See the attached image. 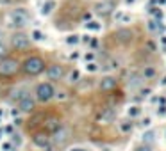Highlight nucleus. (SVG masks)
<instances>
[{
	"label": "nucleus",
	"instance_id": "nucleus-23",
	"mask_svg": "<svg viewBox=\"0 0 166 151\" xmlns=\"http://www.w3.org/2000/svg\"><path fill=\"white\" fill-rule=\"evenodd\" d=\"M79 80V73L77 71H72L70 73V82H77Z\"/></svg>",
	"mask_w": 166,
	"mask_h": 151
},
{
	"label": "nucleus",
	"instance_id": "nucleus-17",
	"mask_svg": "<svg viewBox=\"0 0 166 151\" xmlns=\"http://www.w3.org/2000/svg\"><path fill=\"white\" fill-rule=\"evenodd\" d=\"M132 128H134V125H132L129 119H125V121H122V123H120V132H123V133H131V132H132Z\"/></svg>",
	"mask_w": 166,
	"mask_h": 151
},
{
	"label": "nucleus",
	"instance_id": "nucleus-18",
	"mask_svg": "<svg viewBox=\"0 0 166 151\" xmlns=\"http://www.w3.org/2000/svg\"><path fill=\"white\" fill-rule=\"evenodd\" d=\"M131 20H132V16H131L129 12H116V21H120V23H122V21H123V23H129Z\"/></svg>",
	"mask_w": 166,
	"mask_h": 151
},
{
	"label": "nucleus",
	"instance_id": "nucleus-15",
	"mask_svg": "<svg viewBox=\"0 0 166 151\" xmlns=\"http://www.w3.org/2000/svg\"><path fill=\"white\" fill-rule=\"evenodd\" d=\"M156 75H157V69H156V66H145L143 68V73H141V77L145 78V80H152V78H156Z\"/></svg>",
	"mask_w": 166,
	"mask_h": 151
},
{
	"label": "nucleus",
	"instance_id": "nucleus-26",
	"mask_svg": "<svg viewBox=\"0 0 166 151\" xmlns=\"http://www.w3.org/2000/svg\"><path fill=\"white\" fill-rule=\"evenodd\" d=\"M88 69H89V71H97V64L89 62V64H88Z\"/></svg>",
	"mask_w": 166,
	"mask_h": 151
},
{
	"label": "nucleus",
	"instance_id": "nucleus-10",
	"mask_svg": "<svg viewBox=\"0 0 166 151\" xmlns=\"http://www.w3.org/2000/svg\"><path fill=\"white\" fill-rule=\"evenodd\" d=\"M32 142L38 148H48L50 142H52V137H48V133H45V132H39V133H34Z\"/></svg>",
	"mask_w": 166,
	"mask_h": 151
},
{
	"label": "nucleus",
	"instance_id": "nucleus-11",
	"mask_svg": "<svg viewBox=\"0 0 166 151\" xmlns=\"http://www.w3.org/2000/svg\"><path fill=\"white\" fill-rule=\"evenodd\" d=\"M116 85H118V82H116L114 77H104V78L100 80V91H104V93H111V91H114Z\"/></svg>",
	"mask_w": 166,
	"mask_h": 151
},
{
	"label": "nucleus",
	"instance_id": "nucleus-8",
	"mask_svg": "<svg viewBox=\"0 0 166 151\" xmlns=\"http://www.w3.org/2000/svg\"><path fill=\"white\" fill-rule=\"evenodd\" d=\"M34 107H36V100L30 98V96H27V94H23V96L18 100V109H20V112H23V114L32 112Z\"/></svg>",
	"mask_w": 166,
	"mask_h": 151
},
{
	"label": "nucleus",
	"instance_id": "nucleus-21",
	"mask_svg": "<svg viewBox=\"0 0 166 151\" xmlns=\"http://www.w3.org/2000/svg\"><path fill=\"white\" fill-rule=\"evenodd\" d=\"M52 9H54V2H52V0H48V2H45V4H43V11H41V12H43V14H48Z\"/></svg>",
	"mask_w": 166,
	"mask_h": 151
},
{
	"label": "nucleus",
	"instance_id": "nucleus-5",
	"mask_svg": "<svg viewBox=\"0 0 166 151\" xmlns=\"http://www.w3.org/2000/svg\"><path fill=\"white\" fill-rule=\"evenodd\" d=\"M30 46V37L23 30H14L11 36V48L13 50H27Z\"/></svg>",
	"mask_w": 166,
	"mask_h": 151
},
{
	"label": "nucleus",
	"instance_id": "nucleus-27",
	"mask_svg": "<svg viewBox=\"0 0 166 151\" xmlns=\"http://www.w3.org/2000/svg\"><path fill=\"white\" fill-rule=\"evenodd\" d=\"M77 41H79V39H77V36H72V37L68 39V43H72V44H73V43H77Z\"/></svg>",
	"mask_w": 166,
	"mask_h": 151
},
{
	"label": "nucleus",
	"instance_id": "nucleus-2",
	"mask_svg": "<svg viewBox=\"0 0 166 151\" xmlns=\"http://www.w3.org/2000/svg\"><path fill=\"white\" fill-rule=\"evenodd\" d=\"M21 71L29 77H38L43 71H46V62L38 55H30L21 62Z\"/></svg>",
	"mask_w": 166,
	"mask_h": 151
},
{
	"label": "nucleus",
	"instance_id": "nucleus-16",
	"mask_svg": "<svg viewBox=\"0 0 166 151\" xmlns=\"http://www.w3.org/2000/svg\"><path fill=\"white\" fill-rule=\"evenodd\" d=\"M45 128H46V132H48V133H54L57 128H61V125H59V121H57V119H48V121H46V125H45Z\"/></svg>",
	"mask_w": 166,
	"mask_h": 151
},
{
	"label": "nucleus",
	"instance_id": "nucleus-33",
	"mask_svg": "<svg viewBox=\"0 0 166 151\" xmlns=\"http://www.w3.org/2000/svg\"><path fill=\"white\" fill-rule=\"evenodd\" d=\"M106 151H107V150H106Z\"/></svg>",
	"mask_w": 166,
	"mask_h": 151
},
{
	"label": "nucleus",
	"instance_id": "nucleus-9",
	"mask_svg": "<svg viewBox=\"0 0 166 151\" xmlns=\"http://www.w3.org/2000/svg\"><path fill=\"white\" fill-rule=\"evenodd\" d=\"M114 117H116V110L114 109H102L100 110V114L97 116V119L102 123V125H107V123H111V121H114Z\"/></svg>",
	"mask_w": 166,
	"mask_h": 151
},
{
	"label": "nucleus",
	"instance_id": "nucleus-31",
	"mask_svg": "<svg viewBox=\"0 0 166 151\" xmlns=\"http://www.w3.org/2000/svg\"><path fill=\"white\" fill-rule=\"evenodd\" d=\"M131 2H134V0H127V4H131Z\"/></svg>",
	"mask_w": 166,
	"mask_h": 151
},
{
	"label": "nucleus",
	"instance_id": "nucleus-4",
	"mask_svg": "<svg viewBox=\"0 0 166 151\" xmlns=\"http://www.w3.org/2000/svg\"><path fill=\"white\" fill-rule=\"evenodd\" d=\"M55 98V87L50 82H41L36 85V100L41 103H46Z\"/></svg>",
	"mask_w": 166,
	"mask_h": 151
},
{
	"label": "nucleus",
	"instance_id": "nucleus-7",
	"mask_svg": "<svg viewBox=\"0 0 166 151\" xmlns=\"http://www.w3.org/2000/svg\"><path fill=\"white\" fill-rule=\"evenodd\" d=\"M114 11V2L113 0H102L95 5V12L98 16H109Z\"/></svg>",
	"mask_w": 166,
	"mask_h": 151
},
{
	"label": "nucleus",
	"instance_id": "nucleus-25",
	"mask_svg": "<svg viewBox=\"0 0 166 151\" xmlns=\"http://www.w3.org/2000/svg\"><path fill=\"white\" fill-rule=\"evenodd\" d=\"M32 37H34V39H43V32L34 30V32H32Z\"/></svg>",
	"mask_w": 166,
	"mask_h": 151
},
{
	"label": "nucleus",
	"instance_id": "nucleus-1",
	"mask_svg": "<svg viewBox=\"0 0 166 151\" xmlns=\"http://www.w3.org/2000/svg\"><path fill=\"white\" fill-rule=\"evenodd\" d=\"M5 21H7V27H11L13 30H23L29 25V21H30V14H29L27 9L16 7V9L7 12Z\"/></svg>",
	"mask_w": 166,
	"mask_h": 151
},
{
	"label": "nucleus",
	"instance_id": "nucleus-19",
	"mask_svg": "<svg viewBox=\"0 0 166 151\" xmlns=\"http://www.w3.org/2000/svg\"><path fill=\"white\" fill-rule=\"evenodd\" d=\"M143 141H145L147 144H148V142H154V141H156V132H154V130H148V132L143 135Z\"/></svg>",
	"mask_w": 166,
	"mask_h": 151
},
{
	"label": "nucleus",
	"instance_id": "nucleus-28",
	"mask_svg": "<svg viewBox=\"0 0 166 151\" xmlns=\"http://www.w3.org/2000/svg\"><path fill=\"white\" fill-rule=\"evenodd\" d=\"M166 112V107L165 105H161V107H159V114H165Z\"/></svg>",
	"mask_w": 166,
	"mask_h": 151
},
{
	"label": "nucleus",
	"instance_id": "nucleus-32",
	"mask_svg": "<svg viewBox=\"0 0 166 151\" xmlns=\"http://www.w3.org/2000/svg\"><path fill=\"white\" fill-rule=\"evenodd\" d=\"M11 2H20V0H11Z\"/></svg>",
	"mask_w": 166,
	"mask_h": 151
},
{
	"label": "nucleus",
	"instance_id": "nucleus-6",
	"mask_svg": "<svg viewBox=\"0 0 166 151\" xmlns=\"http://www.w3.org/2000/svg\"><path fill=\"white\" fill-rule=\"evenodd\" d=\"M46 78L52 80V82H57L64 77V68L61 64H52V66H46Z\"/></svg>",
	"mask_w": 166,
	"mask_h": 151
},
{
	"label": "nucleus",
	"instance_id": "nucleus-14",
	"mask_svg": "<svg viewBox=\"0 0 166 151\" xmlns=\"http://www.w3.org/2000/svg\"><path fill=\"white\" fill-rule=\"evenodd\" d=\"M147 27H148V30H150V32H161V30L165 28V25L161 23V20H159V18H150V20H148V23H147Z\"/></svg>",
	"mask_w": 166,
	"mask_h": 151
},
{
	"label": "nucleus",
	"instance_id": "nucleus-24",
	"mask_svg": "<svg viewBox=\"0 0 166 151\" xmlns=\"http://www.w3.org/2000/svg\"><path fill=\"white\" fill-rule=\"evenodd\" d=\"M88 28H95V30H98V28H100V25H98L97 21H89V23H88Z\"/></svg>",
	"mask_w": 166,
	"mask_h": 151
},
{
	"label": "nucleus",
	"instance_id": "nucleus-12",
	"mask_svg": "<svg viewBox=\"0 0 166 151\" xmlns=\"http://www.w3.org/2000/svg\"><path fill=\"white\" fill-rule=\"evenodd\" d=\"M114 36H116L118 43H122V44H129V43H132V37H134L132 30H129V28H122V30H118Z\"/></svg>",
	"mask_w": 166,
	"mask_h": 151
},
{
	"label": "nucleus",
	"instance_id": "nucleus-30",
	"mask_svg": "<svg viewBox=\"0 0 166 151\" xmlns=\"http://www.w3.org/2000/svg\"><path fill=\"white\" fill-rule=\"evenodd\" d=\"M163 84H165V85H166V77H165V80H163Z\"/></svg>",
	"mask_w": 166,
	"mask_h": 151
},
{
	"label": "nucleus",
	"instance_id": "nucleus-20",
	"mask_svg": "<svg viewBox=\"0 0 166 151\" xmlns=\"http://www.w3.org/2000/svg\"><path fill=\"white\" fill-rule=\"evenodd\" d=\"M7 53H9V48H7V44L0 39V61H2V59H5V57H7Z\"/></svg>",
	"mask_w": 166,
	"mask_h": 151
},
{
	"label": "nucleus",
	"instance_id": "nucleus-13",
	"mask_svg": "<svg viewBox=\"0 0 166 151\" xmlns=\"http://www.w3.org/2000/svg\"><path fill=\"white\" fill-rule=\"evenodd\" d=\"M66 139H68V130H66L64 126L57 128V130L52 133V142H54V144H61V142H64Z\"/></svg>",
	"mask_w": 166,
	"mask_h": 151
},
{
	"label": "nucleus",
	"instance_id": "nucleus-3",
	"mask_svg": "<svg viewBox=\"0 0 166 151\" xmlns=\"http://www.w3.org/2000/svg\"><path fill=\"white\" fill-rule=\"evenodd\" d=\"M20 69H21V64H20L16 59L9 57V55H7L5 59H2V61H0V77H2V78L14 77Z\"/></svg>",
	"mask_w": 166,
	"mask_h": 151
},
{
	"label": "nucleus",
	"instance_id": "nucleus-22",
	"mask_svg": "<svg viewBox=\"0 0 166 151\" xmlns=\"http://www.w3.org/2000/svg\"><path fill=\"white\" fill-rule=\"evenodd\" d=\"M139 112H141V109L134 105V107H131V110H129V116H131V117H134V116H139Z\"/></svg>",
	"mask_w": 166,
	"mask_h": 151
},
{
	"label": "nucleus",
	"instance_id": "nucleus-29",
	"mask_svg": "<svg viewBox=\"0 0 166 151\" xmlns=\"http://www.w3.org/2000/svg\"><path fill=\"white\" fill-rule=\"evenodd\" d=\"M70 151H84L82 148H73V150H70Z\"/></svg>",
	"mask_w": 166,
	"mask_h": 151
}]
</instances>
